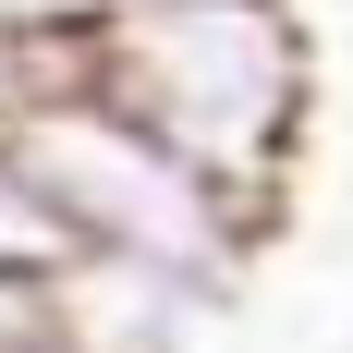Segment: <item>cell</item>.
I'll return each mask as SVG.
<instances>
[{
	"label": "cell",
	"mask_w": 353,
	"mask_h": 353,
	"mask_svg": "<svg viewBox=\"0 0 353 353\" xmlns=\"http://www.w3.org/2000/svg\"><path fill=\"white\" fill-rule=\"evenodd\" d=\"M329 12H341V25H353V0H329Z\"/></svg>",
	"instance_id": "6"
},
{
	"label": "cell",
	"mask_w": 353,
	"mask_h": 353,
	"mask_svg": "<svg viewBox=\"0 0 353 353\" xmlns=\"http://www.w3.org/2000/svg\"><path fill=\"white\" fill-rule=\"evenodd\" d=\"M244 305L232 268H146V256H73L25 317H49L73 353H195Z\"/></svg>",
	"instance_id": "3"
},
{
	"label": "cell",
	"mask_w": 353,
	"mask_h": 353,
	"mask_svg": "<svg viewBox=\"0 0 353 353\" xmlns=\"http://www.w3.org/2000/svg\"><path fill=\"white\" fill-rule=\"evenodd\" d=\"M0 122L25 146L37 195L61 208L73 256H146V268H232L244 281V256L281 232V208L232 195L219 171L171 159L159 134H134L98 98H37V110H0Z\"/></svg>",
	"instance_id": "2"
},
{
	"label": "cell",
	"mask_w": 353,
	"mask_h": 353,
	"mask_svg": "<svg viewBox=\"0 0 353 353\" xmlns=\"http://www.w3.org/2000/svg\"><path fill=\"white\" fill-rule=\"evenodd\" d=\"M0 353H73V341L49 317H25V305H0Z\"/></svg>",
	"instance_id": "5"
},
{
	"label": "cell",
	"mask_w": 353,
	"mask_h": 353,
	"mask_svg": "<svg viewBox=\"0 0 353 353\" xmlns=\"http://www.w3.org/2000/svg\"><path fill=\"white\" fill-rule=\"evenodd\" d=\"M73 98L122 110L171 159L219 171L232 195L281 208L305 122H317V49L292 0H146V12H73Z\"/></svg>",
	"instance_id": "1"
},
{
	"label": "cell",
	"mask_w": 353,
	"mask_h": 353,
	"mask_svg": "<svg viewBox=\"0 0 353 353\" xmlns=\"http://www.w3.org/2000/svg\"><path fill=\"white\" fill-rule=\"evenodd\" d=\"M61 268H73V232H61V208L37 195V171H25V146H12V122H0V305H37Z\"/></svg>",
	"instance_id": "4"
}]
</instances>
